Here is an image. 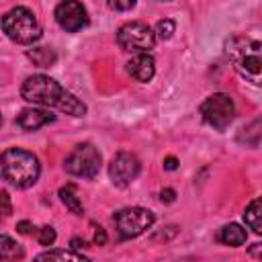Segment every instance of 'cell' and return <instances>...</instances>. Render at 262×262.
Listing matches in <instances>:
<instances>
[{"instance_id":"cell-1","label":"cell","mask_w":262,"mask_h":262,"mask_svg":"<svg viewBox=\"0 0 262 262\" xmlns=\"http://www.w3.org/2000/svg\"><path fill=\"white\" fill-rule=\"evenodd\" d=\"M20 96L27 102L41 104L47 108H57L72 117H84L86 104L76 98L70 90H66L57 80L45 76V74H33L29 76L20 86Z\"/></svg>"},{"instance_id":"cell-2","label":"cell","mask_w":262,"mask_h":262,"mask_svg":"<svg viewBox=\"0 0 262 262\" xmlns=\"http://www.w3.org/2000/svg\"><path fill=\"white\" fill-rule=\"evenodd\" d=\"M260 51H262V43L248 35H231L225 41V55L233 61L237 74L254 84H260V74H262Z\"/></svg>"},{"instance_id":"cell-3","label":"cell","mask_w":262,"mask_h":262,"mask_svg":"<svg viewBox=\"0 0 262 262\" xmlns=\"http://www.w3.org/2000/svg\"><path fill=\"white\" fill-rule=\"evenodd\" d=\"M0 170H2L4 180H8L16 188L33 186L41 174L37 156L20 147H8L0 156Z\"/></svg>"},{"instance_id":"cell-4","label":"cell","mask_w":262,"mask_h":262,"mask_svg":"<svg viewBox=\"0 0 262 262\" xmlns=\"http://www.w3.org/2000/svg\"><path fill=\"white\" fill-rule=\"evenodd\" d=\"M0 27L6 33V37L18 45H33L35 41L41 39V23L35 16V12L27 6L10 8L0 18Z\"/></svg>"},{"instance_id":"cell-5","label":"cell","mask_w":262,"mask_h":262,"mask_svg":"<svg viewBox=\"0 0 262 262\" xmlns=\"http://www.w3.org/2000/svg\"><path fill=\"white\" fill-rule=\"evenodd\" d=\"M100 151L92 143H80L66 156L63 170L78 178H94L100 172Z\"/></svg>"},{"instance_id":"cell-6","label":"cell","mask_w":262,"mask_h":262,"mask_svg":"<svg viewBox=\"0 0 262 262\" xmlns=\"http://www.w3.org/2000/svg\"><path fill=\"white\" fill-rule=\"evenodd\" d=\"M154 221H156L154 211L143 209V207H127L113 215L115 229L123 239L141 235L143 231H147L154 225Z\"/></svg>"},{"instance_id":"cell-7","label":"cell","mask_w":262,"mask_h":262,"mask_svg":"<svg viewBox=\"0 0 262 262\" xmlns=\"http://www.w3.org/2000/svg\"><path fill=\"white\" fill-rule=\"evenodd\" d=\"M201 115H203V121L207 125H211L217 131H225L229 127V123L233 121V117H235L233 98L225 92H215V94H211L203 100Z\"/></svg>"},{"instance_id":"cell-8","label":"cell","mask_w":262,"mask_h":262,"mask_svg":"<svg viewBox=\"0 0 262 262\" xmlns=\"http://www.w3.org/2000/svg\"><path fill=\"white\" fill-rule=\"evenodd\" d=\"M117 43L123 51L143 53L156 45V35L149 25H145L141 20H131V23H125L117 31Z\"/></svg>"},{"instance_id":"cell-9","label":"cell","mask_w":262,"mask_h":262,"mask_svg":"<svg viewBox=\"0 0 262 262\" xmlns=\"http://www.w3.org/2000/svg\"><path fill=\"white\" fill-rule=\"evenodd\" d=\"M139 172H141V162L135 154L129 151H119L108 164V178L119 188L129 186L139 176Z\"/></svg>"},{"instance_id":"cell-10","label":"cell","mask_w":262,"mask_h":262,"mask_svg":"<svg viewBox=\"0 0 262 262\" xmlns=\"http://www.w3.org/2000/svg\"><path fill=\"white\" fill-rule=\"evenodd\" d=\"M55 20L68 33H78L88 25V10L80 0H61L55 6Z\"/></svg>"},{"instance_id":"cell-11","label":"cell","mask_w":262,"mask_h":262,"mask_svg":"<svg viewBox=\"0 0 262 262\" xmlns=\"http://www.w3.org/2000/svg\"><path fill=\"white\" fill-rule=\"evenodd\" d=\"M127 72L133 80L137 82H149L156 74V59L143 51V53H135L129 61H127Z\"/></svg>"},{"instance_id":"cell-12","label":"cell","mask_w":262,"mask_h":262,"mask_svg":"<svg viewBox=\"0 0 262 262\" xmlns=\"http://www.w3.org/2000/svg\"><path fill=\"white\" fill-rule=\"evenodd\" d=\"M53 119H55V117H53L49 111H45V108L27 106V108H23V111L16 115L14 123H16L23 131H37V129H41L43 125L51 123Z\"/></svg>"},{"instance_id":"cell-13","label":"cell","mask_w":262,"mask_h":262,"mask_svg":"<svg viewBox=\"0 0 262 262\" xmlns=\"http://www.w3.org/2000/svg\"><path fill=\"white\" fill-rule=\"evenodd\" d=\"M217 239L225 246H231V248H237V246H244L248 242V231L239 225V223H227L219 229L217 233Z\"/></svg>"},{"instance_id":"cell-14","label":"cell","mask_w":262,"mask_h":262,"mask_svg":"<svg viewBox=\"0 0 262 262\" xmlns=\"http://www.w3.org/2000/svg\"><path fill=\"white\" fill-rule=\"evenodd\" d=\"M244 219L246 225L254 231V233H262V201L256 196L244 211Z\"/></svg>"},{"instance_id":"cell-15","label":"cell","mask_w":262,"mask_h":262,"mask_svg":"<svg viewBox=\"0 0 262 262\" xmlns=\"http://www.w3.org/2000/svg\"><path fill=\"white\" fill-rule=\"evenodd\" d=\"M59 199H61V203H63L74 215H84V205H82V201H80L78 190H76L74 184L61 186V188H59Z\"/></svg>"},{"instance_id":"cell-16","label":"cell","mask_w":262,"mask_h":262,"mask_svg":"<svg viewBox=\"0 0 262 262\" xmlns=\"http://www.w3.org/2000/svg\"><path fill=\"white\" fill-rule=\"evenodd\" d=\"M27 57L33 59V63L39 68H49L55 63V51L51 47H33L27 51Z\"/></svg>"},{"instance_id":"cell-17","label":"cell","mask_w":262,"mask_h":262,"mask_svg":"<svg viewBox=\"0 0 262 262\" xmlns=\"http://www.w3.org/2000/svg\"><path fill=\"white\" fill-rule=\"evenodd\" d=\"M25 252L20 244H16L10 235H0V260H16L23 258Z\"/></svg>"},{"instance_id":"cell-18","label":"cell","mask_w":262,"mask_h":262,"mask_svg":"<svg viewBox=\"0 0 262 262\" xmlns=\"http://www.w3.org/2000/svg\"><path fill=\"white\" fill-rule=\"evenodd\" d=\"M37 260H90V256L82 252H72V250H47L39 254Z\"/></svg>"},{"instance_id":"cell-19","label":"cell","mask_w":262,"mask_h":262,"mask_svg":"<svg viewBox=\"0 0 262 262\" xmlns=\"http://www.w3.org/2000/svg\"><path fill=\"white\" fill-rule=\"evenodd\" d=\"M174 31H176V23L172 18H162V20H158V25L154 29V35L160 41H168L174 35Z\"/></svg>"},{"instance_id":"cell-20","label":"cell","mask_w":262,"mask_h":262,"mask_svg":"<svg viewBox=\"0 0 262 262\" xmlns=\"http://www.w3.org/2000/svg\"><path fill=\"white\" fill-rule=\"evenodd\" d=\"M35 235H37V242H39L41 246H51V244L55 242V237H57V233H55V229H53L51 225L39 227V229L35 231Z\"/></svg>"},{"instance_id":"cell-21","label":"cell","mask_w":262,"mask_h":262,"mask_svg":"<svg viewBox=\"0 0 262 262\" xmlns=\"http://www.w3.org/2000/svg\"><path fill=\"white\" fill-rule=\"evenodd\" d=\"M12 213V201L6 190H0V217H8Z\"/></svg>"},{"instance_id":"cell-22","label":"cell","mask_w":262,"mask_h":262,"mask_svg":"<svg viewBox=\"0 0 262 262\" xmlns=\"http://www.w3.org/2000/svg\"><path fill=\"white\" fill-rule=\"evenodd\" d=\"M108 6L113 10H119V12H125V10H131L135 6V0H106Z\"/></svg>"},{"instance_id":"cell-23","label":"cell","mask_w":262,"mask_h":262,"mask_svg":"<svg viewBox=\"0 0 262 262\" xmlns=\"http://www.w3.org/2000/svg\"><path fill=\"white\" fill-rule=\"evenodd\" d=\"M92 242H94V246H104L106 244V231L100 225H92Z\"/></svg>"},{"instance_id":"cell-24","label":"cell","mask_w":262,"mask_h":262,"mask_svg":"<svg viewBox=\"0 0 262 262\" xmlns=\"http://www.w3.org/2000/svg\"><path fill=\"white\" fill-rule=\"evenodd\" d=\"M16 231L23 233V235H29V233H35L37 227H35L31 221H18V223H16Z\"/></svg>"},{"instance_id":"cell-25","label":"cell","mask_w":262,"mask_h":262,"mask_svg":"<svg viewBox=\"0 0 262 262\" xmlns=\"http://www.w3.org/2000/svg\"><path fill=\"white\" fill-rule=\"evenodd\" d=\"M160 201L162 203H174L176 201V190L174 188H164L160 192Z\"/></svg>"},{"instance_id":"cell-26","label":"cell","mask_w":262,"mask_h":262,"mask_svg":"<svg viewBox=\"0 0 262 262\" xmlns=\"http://www.w3.org/2000/svg\"><path fill=\"white\" fill-rule=\"evenodd\" d=\"M164 168H166V170H176V168H178V160L172 158V156H168V158L164 160Z\"/></svg>"},{"instance_id":"cell-27","label":"cell","mask_w":262,"mask_h":262,"mask_svg":"<svg viewBox=\"0 0 262 262\" xmlns=\"http://www.w3.org/2000/svg\"><path fill=\"white\" fill-rule=\"evenodd\" d=\"M70 246H72L74 250H82V248L86 246V242H84V239H80V237H72V242H70Z\"/></svg>"},{"instance_id":"cell-28","label":"cell","mask_w":262,"mask_h":262,"mask_svg":"<svg viewBox=\"0 0 262 262\" xmlns=\"http://www.w3.org/2000/svg\"><path fill=\"white\" fill-rule=\"evenodd\" d=\"M0 125H2V115H0Z\"/></svg>"}]
</instances>
